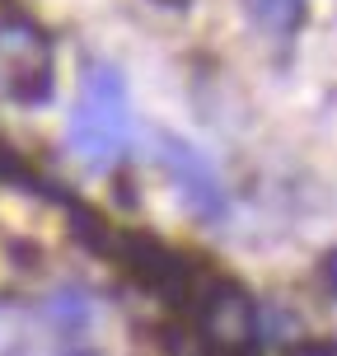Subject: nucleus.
<instances>
[{"instance_id": "9", "label": "nucleus", "mask_w": 337, "mask_h": 356, "mask_svg": "<svg viewBox=\"0 0 337 356\" xmlns=\"http://www.w3.org/2000/svg\"><path fill=\"white\" fill-rule=\"evenodd\" d=\"M202 356H258V352H215V347H202Z\"/></svg>"}, {"instance_id": "4", "label": "nucleus", "mask_w": 337, "mask_h": 356, "mask_svg": "<svg viewBox=\"0 0 337 356\" xmlns=\"http://www.w3.org/2000/svg\"><path fill=\"white\" fill-rule=\"evenodd\" d=\"M160 164H164V174L174 178L178 197H183V207L192 216H202L206 225L225 216V188H220L211 160L197 145H188V141H178V136L164 131L160 136Z\"/></svg>"}, {"instance_id": "2", "label": "nucleus", "mask_w": 337, "mask_h": 356, "mask_svg": "<svg viewBox=\"0 0 337 356\" xmlns=\"http://www.w3.org/2000/svg\"><path fill=\"white\" fill-rule=\"evenodd\" d=\"M0 89L19 108H42L56 89L52 42L24 15L0 19Z\"/></svg>"}, {"instance_id": "5", "label": "nucleus", "mask_w": 337, "mask_h": 356, "mask_svg": "<svg viewBox=\"0 0 337 356\" xmlns=\"http://www.w3.org/2000/svg\"><path fill=\"white\" fill-rule=\"evenodd\" d=\"M249 5V19L263 29L267 38H295L304 24V0H244Z\"/></svg>"}, {"instance_id": "6", "label": "nucleus", "mask_w": 337, "mask_h": 356, "mask_svg": "<svg viewBox=\"0 0 337 356\" xmlns=\"http://www.w3.org/2000/svg\"><path fill=\"white\" fill-rule=\"evenodd\" d=\"M71 230H75V239L85 244V249H94V253H108L113 249V230H108V220L99 211H89V207H71Z\"/></svg>"}, {"instance_id": "10", "label": "nucleus", "mask_w": 337, "mask_h": 356, "mask_svg": "<svg viewBox=\"0 0 337 356\" xmlns=\"http://www.w3.org/2000/svg\"><path fill=\"white\" fill-rule=\"evenodd\" d=\"M160 5H169V10H183V5H192V0H160Z\"/></svg>"}, {"instance_id": "1", "label": "nucleus", "mask_w": 337, "mask_h": 356, "mask_svg": "<svg viewBox=\"0 0 337 356\" xmlns=\"http://www.w3.org/2000/svg\"><path fill=\"white\" fill-rule=\"evenodd\" d=\"M131 141V108L126 80L113 61H89L80 71V99L66 122V145L85 169H108L126 155Z\"/></svg>"}, {"instance_id": "3", "label": "nucleus", "mask_w": 337, "mask_h": 356, "mask_svg": "<svg viewBox=\"0 0 337 356\" xmlns=\"http://www.w3.org/2000/svg\"><path fill=\"white\" fill-rule=\"evenodd\" d=\"M192 309H197L206 347H215V352H258V309H253L249 291L239 282L211 277Z\"/></svg>"}, {"instance_id": "7", "label": "nucleus", "mask_w": 337, "mask_h": 356, "mask_svg": "<svg viewBox=\"0 0 337 356\" xmlns=\"http://www.w3.org/2000/svg\"><path fill=\"white\" fill-rule=\"evenodd\" d=\"M319 286H323V296H333V300H337V249L319 263Z\"/></svg>"}, {"instance_id": "8", "label": "nucleus", "mask_w": 337, "mask_h": 356, "mask_svg": "<svg viewBox=\"0 0 337 356\" xmlns=\"http://www.w3.org/2000/svg\"><path fill=\"white\" fill-rule=\"evenodd\" d=\"M290 356H337V342H304Z\"/></svg>"}]
</instances>
